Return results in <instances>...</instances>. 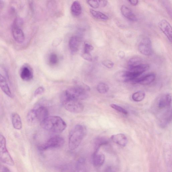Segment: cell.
<instances>
[{"instance_id":"19","label":"cell","mask_w":172,"mask_h":172,"mask_svg":"<svg viewBox=\"0 0 172 172\" xmlns=\"http://www.w3.org/2000/svg\"><path fill=\"white\" fill-rule=\"evenodd\" d=\"M0 87L2 91L8 97L11 98L13 96L7 80L1 74H0Z\"/></svg>"},{"instance_id":"39","label":"cell","mask_w":172,"mask_h":172,"mask_svg":"<svg viewBox=\"0 0 172 172\" xmlns=\"http://www.w3.org/2000/svg\"><path fill=\"white\" fill-rule=\"evenodd\" d=\"M128 2L131 5L133 6L138 5L139 2L138 1H135H135H128Z\"/></svg>"},{"instance_id":"38","label":"cell","mask_w":172,"mask_h":172,"mask_svg":"<svg viewBox=\"0 0 172 172\" xmlns=\"http://www.w3.org/2000/svg\"><path fill=\"white\" fill-rule=\"evenodd\" d=\"M164 5L165 6L166 10L167 11H168V14H170V16L171 17V8H170V5L167 3H164Z\"/></svg>"},{"instance_id":"18","label":"cell","mask_w":172,"mask_h":172,"mask_svg":"<svg viewBox=\"0 0 172 172\" xmlns=\"http://www.w3.org/2000/svg\"><path fill=\"white\" fill-rule=\"evenodd\" d=\"M80 40L76 36H73L69 40V46L72 53H76L79 49Z\"/></svg>"},{"instance_id":"21","label":"cell","mask_w":172,"mask_h":172,"mask_svg":"<svg viewBox=\"0 0 172 172\" xmlns=\"http://www.w3.org/2000/svg\"><path fill=\"white\" fill-rule=\"evenodd\" d=\"M149 68V64L143 63L135 67L128 68V69L129 71L134 72L140 76L142 74L148 70Z\"/></svg>"},{"instance_id":"11","label":"cell","mask_w":172,"mask_h":172,"mask_svg":"<svg viewBox=\"0 0 172 172\" xmlns=\"http://www.w3.org/2000/svg\"><path fill=\"white\" fill-rule=\"evenodd\" d=\"M159 110L170 109L171 106V96L167 94L162 96L160 98L157 104Z\"/></svg>"},{"instance_id":"8","label":"cell","mask_w":172,"mask_h":172,"mask_svg":"<svg viewBox=\"0 0 172 172\" xmlns=\"http://www.w3.org/2000/svg\"><path fill=\"white\" fill-rule=\"evenodd\" d=\"M64 143V138L59 135H55L51 137L46 143L39 146L38 149L41 151H44L57 148L62 147Z\"/></svg>"},{"instance_id":"12","label":"cell","mask_w":172,"mask_h":172,"mask_svg":"<svg viewBox=\"0 0 172 172\" xmlns=\"http://www.w3.org/2000/svg\"><path fill=\"white\" fill-rule=\"evenodd\" d=\"M159 28L171 43L172 42V28L167 20L163 19L159 23Z\"/></svg>"},{"instance_id":"3","label":"cell","mask_w":172,"mask_h":172,"mask_svg":"<svg viewBox=\"0 0 172 172\" xmlns=\"http://www.w3.org/2000/svg\"><path fill=\"white\" fill-rule=\"evenodd\" d=\"M85 127L77 125L72 129L69 137V147L71 150L76 149L79 146L86 134Z\"/></svg>"},{"instance_id":"16","label":"cell","mask_w":172,"mask_h":172,"mask_svg":"<svg viewBox=\"0 0 172 172\" xmlns=\"http://www.w3.org/2000/svg\"><path fill=\"white\" fill-rule=\"evenodd\" d=\"M155 75L154 73L147 74L144 77L135 79L134 81L136 83L143 85H149L155 80Z\"/></svg>"},{"instance_id":"31","label":"cell","mask_w":172,"mask_h":172,"mask_svg":"<svg viewBox=\"0 0 172 172\" xmlns=\"http://www.w3.org/2000/svg\"><path fill=\"white\" fill-rule=\"evenodd\" d=\"M93 50V47L91 44L87 42L84 43V53H90Z\"/></svg>"},{"instance_id":"23","label":"cell","mask_w":172,"mask_h":172,"mask_svg":"<svg viewBox=\"0 0 172 172\" xmlns=\"http://www.w3.org/2000/svg\"><path fill=\"white\" fill-rule=\"evenodd\" d=\"M142 59L138 57H132L128 62V68H131L143 64Z\"/></svg>"},{"instance_id":"37","label":"cell","mask_w":172,"mask_h":172,"mask_svg":"<svg viewBox=\"0 0 172 172\" xmlns=\"http://www.w3.org/2000/svg\"><path fill=\"white\" fill-rule=\"evenodd\" d=\"M99 7H104L107 5L108 1H99Z\"/></svg>"},{"instance_id":"7","label":"cell","mask_w":172,"mask_h":172,"mask_svg":"<svg viewBox=\"0 0 172 172\" xmlns=\"http://www.w3.org/2000/svg\"><path fill=\"white\" fill-rule=\"evenodd\" d=\"M23 21L20 18L15 19L11 26V31L15 41L18 43L21 44L25 40V35L21 27L23 24Z\"/></svg>"},{"instance_id":"13","label":"cell","mask_w":172,"mask_h":172,"mask_svg":"<svg viewBox=\"0 0 172 172\" xmlns=\"http://www.w3.org/2000/svg\"><path fill=\"white\" fill-rule=\"evenodd\" d=\"M20 76L24 81H28L31 80L34 77L32 68L28 66H24L21 69Z\"/></svg>"},{"instance_id":"36","label":"cell","mask_w":172,"mask_h":172,"mask_svg":"<svg viewBox=\"0 0 172 172\" xmlns=\"http://www.w3.org/2000/svg\"><path fill=\"white\" fill-rule=\"evenodd\" d=\"M62 41V40L61 38H57L54 41L52 45L54 47L58 46L61 43Z\"/></svg>"},{"instance_id":"2","label":"cell","mask_w":172,"mask_h":172,"mask_svg":"<svg viewBox=\"0 0 172 172\" xmlns=\"http://www.w3.org/2000/svg\"><path fill=\"white\" fill-rule=\"evenodd\" d=\"M75 86L70 87L64 92L67 97L78 101L84 100L88 98L90 88L88 86L76 82Z\"/></svg>"},{"instance_id":"24","label":"cell","mask_w":172,"mask_h":172,"mask_svg":"<svg viewBox=\"0 0 172 172\" xmlns=\"http://www.w3.org/2000/svg\"><path fill=\"white\" fill-rule=\"evenodd\" d=\"M90 12L93 17L98 20L106 21L109 19L108 17L106 15L100 11H96L91 9L90 10Z\"/></svg>"},{"instance_id":"35","label":"cell","mask_w":172,"mask_h":172,"mask_svg":"<svg viewBox=\"0 0 172 172\" xmlns=\"http://www.w3.org/2000/svg\"><path fill=\"white\" fill-rule=\"evenodd\" d=\"M44 91V89L43 87L40 86L35 90L34 93V96H37L39 95H41Z\"/></svg>"},{"instance_id":"4","label":"cell","mask_w":172,"mask_h":172,"mask_svg":"<svg viewBox=\"0 0 172 172\" xmlns=\"http://www.w3.org/2000/svg\"><path fill=\"white\" fill-rule=\"evenodd\" d=\"M49 112L47 108L40 104H36L34 108L30 111L27 116L28 122L34 124L41 123L49 116Z\"/></svg>"},{"instance_id":"41","label":"cell","mask_w":172,"mask_h":172,"mask_svg":"<svg viewBox=\"0 0 172 172\" xmlns=\"http://www.w3.org/2000/svg\"><path fill=\"white\" fill-rule=\"evenodd\" d=\"M120 53L121 54H119V55H120V56H119L120 57H121V58H122V57H124V56H125V54L124 53V52H120Z\"/></svg>"},{"instance_id":"15","label":"cell","mask_w":172,"mask_h":172,"mask_svg":"<svg viewBox=\"0 0 172 172\" xmlns=\"http://www.w3.org/2000/svg\"><path fill=\"white\" fill-rule=\"evenodd\" d=\"M111 138L113 142L121 146L125 147L128 143V138L126 136L123 134L112 135Z\"/></svg>"},{"instance_id":"10","label":"cell","mask_w":172,"mask_h":172,"mask_svg":"<svg viewBox=\"0 0 172 172\" xmlns=\"http://www.w3.org/2000/svg\"><path fill=\"white\" fill-rule=\"evenodd\" d=\"M138 49L141 53L146 56H150L153 54L151 41L150 39L146 38L143 39L139 44Z\"/></svg>"},{"instance_id":"17","label":"cell","mask_w":172,"mask_h":172,"mask_svg":"<svg viewBox=\"0 0 172 172\" xmlns=\"http://www.w3.org/2000/svg\"><path fill=\"white\" fill-rule=\"evenodd\" d=\"M121 11L123 15L126 19L131 21H136L137 18L132 11L125 5L122 6L120 8Z\"/></svg>"},{"instance_id":"9","label":"cell","mask_w":172,"mask_h":172,"mask_svg":"<svg viewBox=\"0 0 172 172\" xmlns=\"http://www.w3.org/2000/svg\"><path fill=\"white\" fill-rule=\"evenodd\" d=\"M139 75L129 71H121L118 72L115 75V77L120 82L126 83L134 81Z\"/></svg>"},{"instance_id":"28","label":"cell","mask_w":172,"mask_h":172,"mask_svg":"<svg viewBox=\"0 0 172 172\" xmlns=\"http://www.w3.org/2000/svg\"><path fill=\"white\" fill-rule=\"evenodd\" d=\"M97 89L99 93L101 94H105L109 90V87L107 84L101 83L98 84Z\"/></svg>"},{"instance_id":"32","label":"cell","mask_w":172,"mask_h":172,"mask_svg":"<svg viewBox=\"0 0 172 172\" xmlns=\"http://www.w3.org/2000/svg\"><path fill=\"white\" fill-rule=\"evenodd\" d=\"M87 4L93 8H97L99 7V1H87Z\"/></svg>"},{"instance_id":"25","label":"cell","mask_w":172,"mask_h":172,"mask_svg":"<svg viewBox=\"0 0 172 172\" xmlns=\"http://www.w3.org/2000/svg\"><path fill=\"white\" fill-rule=\"evenodd\" d=\"M76 172H87L86 161L83 159L80 158L77 161Z\"/></svg>"},{"instance_id":"14","label":"cell","mask_w":172,"mask_h":172,"mask_svg":"<svg viewBox=\"0 0 172 172\" xmlns=\"http://www.w3.org/2000/svg\"><path fill=\"white\" fill-rule=\"evenodd\" d=\"M105 156L103 154L99 153V150H95L93 154L92 161L93 165L96 167H101L104 164Z\"/></svg>"},{"instance_id":"26","label":"cell","mask_w":172,"mask_h":172,"mask_svg":"<svg viewBox=\"0 0 172 172\" xmlns=\"http://www.w3.org/2000/svg\"><path fill=\"white\" fill-rule=\"evenodd\" d=\"M108 143V140L107 138L103 137H99L96 139L95 144L96 150H98L101 146L106 144Z\"/></svg>"},{"instance_id":"6","label":"cell","mask_w":172,"mask_h":172,"mask_svg":"<svg viewBox=\"0 0 172 172\" xmlns=\"http://www.w3.org/2000/svg\"><path fill=\"white\" fill-rule=\"evenodd\" d=\"M0 160L8 165H14V161L7 149L6 139L1 134H0Z\"/></svg>"},{"instance_id":"27","label":"cell","mask_w":172,"mask_h":172,"mask_svg":"<svg viewBox=\"0 0 172 172\" xmlns=\"http://www.w3.org/2000/svg\"><path fill=\"white\" fill-rule=\"evenodd\" d=\"M145 96V93L144 92L140 91L133 93L132 98L134 101L140 102L143 100Z\"/></svg>"},{"instance_id":"40","label":"cell","mask_w":172,"mask_h":172,"mask_svg":"<svg viewBox=\"0 0 172 172\" xmlns=\"http://www.w3.org/2000/svg\"><path fill=\"white\" fill-rule=\"evenodd\" d=\"M1 172H11V171L7 167H3L2 168Z\"/></svg>"},{"instance_id":"22","label":"cell","mask_w":172,"mask_h":172,"mask_svg":"<svg viewBox=\"0 0 172 172\" xmlns=\"http://www.w3.org/2000/svg\"><path fill=\"white\" fill-rule=\"evenodd\" d=\"M71 13L75 17L80 15L82 12V8L79 2L75 1L72 4L71 7Z\"/></svg>"},{"instance_id":"1","label":"cell","mask_w":172,"mask_h":172,"mask_svg":"<svg viewBox=\"0 0 172 172\" xmlns=\"http://www.w3.org/2000/svg\"><path fill=\"white\" fill-rule=\"evenodd\" d=\"M41 127L54 133H61L67 127V125L61 118L56 116H48L41 123Z\"/></svg>"},{"instance_id":"30","label":"cell","mask_w":172,"mask_h":172,"mask_svg":"<svg viewBox=\"0 0 172 172\" xmlns=\"http://www.w3.org/2000/svg\"><path fill=\"white\" fill-rule=\"evenodd\" d=\"M110 107L114 110L119 112L125 115H127L128 114L127 111L124 108L119 106L118 105L115 104H112L110 105Z\"/></svg>"},{"instance_id":"29","label":"cell","mask_w":172,"mask_h":172,"mask_svg":"<svg viewBox=\"0 0 172 172\" xmlns=\"http://www.w3.org/2000/svg\"><path fill=\"white\" fill-rule=\"evenodd\" d=\"M58 58L56 54H51L49 57V61L50 64L53 65H56L58 63Z\"/></svg>"},{"instance_id":"34","label":"cell","mask_w":172,"mask_h":172,"mask_svg":"<svg viewBox=\"0 0 172 172\" xmlns=\"http://www.w3.org/2000/svg\"><path fill=\"white\" fill-rule=\"evenodd\" d=\"M81 57L84 59L89 62H92V58L90 53H83L81 54Z\"/></svg>"},{"instance_id":"33","label":"cell","mask_w":172,"mask_h":172,"mask_svg":"<svg viewBox=\"0 0 172 172\" xmlns=\"http://www.w3.org/2000/svg\"><path fill=\"white\" fill-rule=\"evenodd\" d=\"M102 65L107 68L111 69L113 67L114 63L110 60H105L102 62Z\"/></svg>"},{"instance_id":"20","label":"cell","mask_w":172,"mask_h":172,"mask_svg":"<svg viewBox=\"0 0 172 172\" xmlns=\"http://www.w3.org/2000/svg\"><path fill=\"white\" fill-rule=\"evenodd\" d=\"M12 123L14 128L18 130H20L22 127L21 119L19 114L16 113L12 114L11 115Z\"/></svg>"},{"instance_id":"5","label":"cell","mask_w":172,"mask_h":172,"mask_svg":"<svg viewBox=\"0 0 172 172\" xmlns=\"http://www.w3.org/2000/svg\"><path fill=\"white\" fill-rule=\"evenodd\" d=\"M61 100L63 107L70 112L78 113L83 110V105L80 101L67 97L64 92L61 96Z\"/></svg>"}]
</instances>
